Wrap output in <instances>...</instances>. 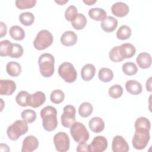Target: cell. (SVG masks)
Returning a JSON list of instances; mask_svg holds the SVG:
<instances>
[{"instance_id": "cell-27", "label": "cell", "mask_w": 152, "mask_h": 152, "mask_svg": "<svg viewBox=\"0 0 152 152\" xmlns=\"http://www.w3.org/2000/svg\"><path fill=\"white\" fill-rule=\"evenodd\" d=\"M30 94L26 91H20L15 97V101L18 104L22 107L29 106Z\"/></svg>"}, {"instance_id": "cell-18", "label": "cell", "mask_w": 152, "mask_h": 152, "mask_svg": "<svg viewBox=\"0 0 152 152\" xmlns=\"http://www.w3.org/2000/svg\"><path fill=\"white\" fill-rule=\"evenodd\" d=\"M119 52L123 59H128L132 58L136 52V49L135 46L128 43H125L122 44L119 48Z\"/></svg>"}, {"instance_id": "cell-46", "label": "cell", "mask_w": 152, "mask_h": 152, "mask_svg": "<svg viewBox=\"0 0 152 152\" xmlns=\"http://www.w3.org/2000/svg\"><path fill=\"white\" fill-rule=\"evenodd\" d=\"M55 2H56V3H57V4H59V5H64L65 4H66V3H67L68 2V0H59V1H55Z\"/></svg>"}, {"instance_id": "cell-3", "label": "cell", "mask_w": 152, "mask_h": 152, "mask_svg": "<svg viewBox=\"0 0 152 152\" xmlns=\"http://www.w3.org/2000/svg\"><path fill=\"white\" fill-rule=\"evenodd\" d=\"M28 129V125L25 120H17L8 127L7 134L10 140L16 141L21 135L26 134Z\"/></svg>"}, {"instance_id": "cell-12", "label": "cell", "mask_w": 152, "mask_h": 152, "mask_svg": "<svg viewBox=\"0 0 152 152\" xmlns=\"http://www.w3.org/2000/svg\"><path fill=\"white\" fill-rule=\"evenodd\" d=\"M39 147V141L33 135H28L23 140L21 148L22 152H31Z\"/></svg>"}, {"instance_id": "cell-37", "label": "cell", "mask_w": 152, "mask_h": 152, "mask_svg": "<svg viewBox=\"0 0 152 152\" xmlns=\"http://www.w3.org/2000/svg\"><path fill=\"white\" fill-rule=\"evenodd\" d=\"M109 95L113 99H118L123 94V88L119 84H115L112 86L108 91Z\"/></svg>"}, {"instance_id": "cell-16", "label": "cell", "mask_w": 152, "mask_h": 152, "mask_svg": "<svg viewBox=\"0 0 152 152\" xmlns=\"http://www.w3.org/2000/svg\"><path fill=\"white\" fill-rule=\"evenodd\" d=\"M102 29L107 33L113 31L118 26V20L112 16H106L100 23Z\"/></svg>"}, {"instance_id": "cell-44", "label": "cell", "mask_w": 152, "mask_h": 152, "mask_svg": "<svg viewBox=\"0 0 152 152\" xmlns=\"http://www.w3.org/2000/svg\"><path fill=\"white\" fill-rule=\"evenodd\" d=\"M151 77H150L146 81V89L148 91H151Z\"/></svg>"}, {"instance_id": "cell-23", "label": "cell", "mask_w": 152, "mask_h": 152, "mask_svg": "<svg viewBox=\"0 0 152 152\" xmlns=\"http://www.w3.org/2000/svg\"><path fill=\"white\" fill-rule=\"evenodd\" d=\"M6 71L11 77H18L21 72V65L15 61H11L6 65Z\"/></svg>"}, {"instance_id": "cell-11", "label": "cell", "mask_w": 152, "mask_h": 152, "mask_svg": "<svg viewBox=\"0 0 152 152\" xmlns=\"http://www.w3.org/2000/svg\"><path fill=\"white\" fill-rule=\"evenodd\" d=\"M129 149L128 142L121 135L114 137L112 143V150L113 152H126Z\"/></svg>"}, {"instance_id": "cell-24", "label": "cell", "mask_w": 152, "mask_h": 152, "mask_svg": "<svg viewBox=\"0 0 152 152\" xmlns=\"http://www.w3.org/2000/svg\"><path fill=\"white\" fill-rule=\"evenodd\" d=\"M88 14L89 17L96 21H102L106 17V12L100 8H92L89 10Z\"/></svg>"}, {"instance_id": "cell-39", "label": "cell", "mask_w": 152, "mask_h": 152, "mask_svg": "<svg viewBox=\"0 0 152 152\" xmlns=\"http://www.w3.org/2000/svg\"><path fill=\"white\" fill-rule=\"evenodd\" d=\"M119 48V46H118L113 47L109 53V56L110 59L114 62H119L124 60L123 58L120 54Z\"/></svg>"}, {"instance_id": "cell-20", "label": "cell", "mask_w": 152, "mask_h": 152, "mask_svg": "<svg viewBox=\"0 0 152 152\" xmlns=\"http://www.w3.org/2000/svg\"><path fill=\"white\" fill-rule=\"evenodd\" d=\"M138 66L142 69H147L151 65V56L147 52L140 53L136 59Z\"/></svg>"}, {"instance_id": "cell-19", "label": "cell", "mask_w": 152, "mask_h": 152, "mask_svg": "<svg viewBox=\"0 0 152 152\" xmlns=\"http://www.w3.org/2000/svg\"><path fill=\"white\" fill-rule=\"evenodd\" d=\"M88 126L92 132L99 133L103 131L105 125L103 120L101 118L95 116L89 121Z\"/></svg>"}, {"instance_id": "cell-41", "label": "cell", "mask_w": 152, "mask_h": 152, "mask_svg": "<svg viewBox=\"0 0 152 152\" xmlns=\"http://www.w3.org/2000/svg\"><path fill=\"white\" fill-rule=\"evenodd\" d=\"M12 43L8 40H4L0 42V55L1 56H8V52Z\"/></svg>"}, {"instance_id": "cell-10", "label": "cell", "mask_w": 152, "mask_h": 152, "mask_svg": "<svg viewBox=\"0 0 152 152\" xmlns=\"http://www.w3.org/2000/svg\"><path fill=\"white\" fill-rule=\"evenodd\" d=\"M107 147V140L103 136H96L88 144L89 151L90 152H103Z\"/></svg>"}, {"instance_id": "cell-7", "label": "cell", "mask_w": 152, "mask_h": 152, "mask_svg": "<svg viewBox=\"0 0 152 152\" xmlns=\"http://www.w3.org/2000/svg\"><path fill=\"white\" fill-rule=\"evenodd\" d=\"M150 131L145 129H135L132 138V145L136 150H142L146 147L150 138Z\"/></svg>"}, {"instance_id": "cell-15", "label": "cell", "mask_w": 152, "mask_h": 152, "mask_svg": "<svg viewBox=\"0 0 152 152\" xmlns=\"http://www.w3.org/2000/svg\"><path fill=\"white\" fill-rule=\"evenodd\" d=\"M46 100L45 94L40 91H36L30 95L29 100V106L33 108H37L41 106Z\"/></svg>"}, {"instance_id": "cell-36", "label": "cell", "mask_w": 152, "mask_h": 152, "mask_svg": "<svg viewBox=\"0 0 152 152\" xmlns=\"http://www.w3.org/2000/svg\"><path fill=\"white\" fill-rule=\"evenodd\" d=\"M16 7L20 10L31 8L35 6L36 0H16L15 2Z\"/></svg>"}, {"instance_id": "cell-29", "label": "cell", "mask_w": 152, "mask_h": 152, "mask_svg": "<svg viewBox=\"0 0 152 152\" xmlns=\"http://www.w3.org/2000/svg\"><path fill=\"white\" fill-rule=\"evenodd\" d=\"M23 48L21 45L18 43H12L10 47L8 56L13 58H18L23 55Z\"/></svg>"}, {"instance_id": "cell-5", "label": "cell", "mask_w": 152, "mask_h": 152, "mask_svg": "<svg viewBox=\"0 0 152 152\" xmlns=\"http://www.w3.org/2000/svg\"><path fill=\"white\" fill-rule=\"evenodd\" d=\"M53 42V37L52 33L47 30H42L37 34L33 45L35 49L41 50L49 47Z\"/></svg>"}, {"instance_id": "cell-1", "label": "cell", "mask_w": 152, "mask_h": 152, "mask_svg": "<svg viewBox=\"0 0 152 152\" xmlns=\"http://www.w3.org/2000/svg\"><path fill=\"white\" fill-rule=\"evenodd\" d=\"M57 110L52 106H47L40 111L43 128L49 132L55 130L58 126Z\"/></svg>"}, {"instance_id": "cell-21", "label": "cell", "mask_w": 152, "mask_h": 152, "mask_svg": "<svg viewBox=\"0 0 152 152\" xmlns=\"http://www.w3.org/2000/svg\"><path fill=\"white\" fill-rule=\"evenodd\" d=\"M96 74V68L94 65L87 64L84 65L81 70V76L84 81H90L93 78Z\"/></svg>"}, {"instance_id": "cell-13", "label": "cell", "mask_w": 152, "mask_h": 152, "mask_svg": "<svg viewBox=\"0 0 152 152\" xmlns=\"http://www.w3.org/2000/svg\"><path fill=\"white\" fill-rule=\"evenodd\" d=\"M16 89L15 83L11 80H0V94L4 96L11 95Z\"/></svg>"}, {"instance_id": "cell-40", "label": "cell", "mask_w": 152, "mask_h": 152, "mask_svg": "<svg viewBox=\"0 0 152 152\" xmlns=\"http://www.w3.org/2000/svg\"><path fill=\"white\" fill-rule=\"evenodd\" d=\"M78 14L77 8L73 5H69L65 11V18L68 21L71 22Z\"/></svg>"}, {"instance_id": "cell-2", "label": "cell", "mask_w": 152, "mask_h": 152, "mask_svg": "<svg viewBox=\"0 0 152 152\" xmlns=\"http://www.w3.org/2000/svg\"><path fill=\"white\" fill-rule=\"evenodd\" d=\"M38 64L41 75L46 78L50 77L55 71V58L48 53L42 54L38 59Z\"/></svg>"}, {"instance_id": "cell-6", "label": "cell", "mask_w": 152, "mask_h": 152, "mask_svg": "<svg viewBox=\"0 0 152 152\" xmlns=\"http://www.w3.org/2000/svg\"><path fill=\"white\" fill-rule=\"evenodd\" d=\"M59 75L66 83H74L77 78V72L74 65L68 62L62 63L58 68Z\"/></svg>"}, {"instance_id": "cell-25", "label": "cell", "mask_w": 152, "mask_h": 152, "mask_svg": "<svg viewBox=\"0 0 152 152\" xmlns=\"http://www.w3.org/2000/svg\"><path fill=\"white\" fill-rule=\"evenodd\" d=\"M9 33L11 37L15 40H22L25 37V31L19 26H12L10 27Z\"/></svg>"}, {"instance_id": "cell-32", "label": "cell", "mask_w": 152, "mask_h": 152, "mask_svg": "<svg viewBox=\"0 0 152 152\" xmlns=\"http://www.w3.org/2000/svg\"><path fill=\"white\" fill-rule=\"evenodd\" d=\"M20 23L26 26L32 25L34 21V15L30 12H24L20 14L19 16Z\"/></svg>"}, {"instance_id": "cell-45", "label": "cell", "mask_w": 152, "mask_h": 152, "mask_svg": "<svg viewBox=\"0 0 152 152\" xmlns=\"http://www.w3.org/2000/svg\"><path fill=\"white\" fill-rule=\"evenodd\" d=\"M97 2L96 0H83V2L87 5H92Z\"/></svg>"}, {"instance_id": "cell-17", "label": "cell", "mask_w": 152, "mask_h": 152, "mask_svg": "<svg viewBox=\"0 0 152 152\" xmlns=\"http://www.w3.org/2000/svg\"><path fill=\"white\" fill-rule=\"evenodd\" d=\"M77 39V35L74 31L68 30L61 35L60 41L65 46H71L76 44Z\"/></svg>"}, {"instance_id": "cell-31", "label": "cell", "mask_w": 152, "mask_h": 152, "mask_svg": "<svg viewBox=\"0 0 152 152\" xmlns=\"http://www.w3.org/2000/svg\"><path fill=\"white\" fill-rule=\"evenodd\" d=\"M131 36V29L126 25H122L116 31V37L120 40H126Z\"/></svg>"}, {"instance_id": "cell-14", "label": "cell", "mask_w": 152, "mask_h": 152, "mask_svg": "<svg viewBox=\"0 0 152 152\" xmlns=\"http://www.w3.org/2000/svg\"><path fill=\"white\" fill-rule=\"evenodd\" d=\"M111 11L114 15L118 17H123L128 14L129 8L128 5L124 2H117L112 5Z\"/></svg>"}, {"instance_id": "cell-42", "label": "cell", "mask_w": 152, "mask_h": 152, "mask_svg": "<svg viewBox=\"0 0 152 152\" xmlns=\"http://www.w3.org/2000/svg\"><path fill=\"white\" fill-rule=\"evenodd\" d=\"M77 151L78 152H88L89 151V148H88V144H86L85 142H81L79 143V144L77 145Z\"/></svg>"}, {"instance_id": "cell-35", "label": "cell", "mask_w": 152, "mask_h": 152, "mask_svg": "<svg viewBox=\"0 0 152 152\" xmlns=\"http://www.w3.org/2000/svg\"><path fill=\"white\" fill-rule=\"evenodd\" d=\"M135 129H145L150 131L151 128V124L150 121L145 117H139L135 122L134 124Z\"/></svg>"}, {"instance_id": "cell-28", "label": "cell", "mask_w": 152, "mask_h": 152, "mask_svg": "<svg viewBox=\"0 0 152 152\" xmlns=\"http://www.w3.org/2000/svg\"><path fill=\"white\" fill-rule=\"evenodd\" d=\"M99 80L104 83L110 82L113 78V73L109 68H102L98 73Z\"/></svg>"}, {"instance_id": "cell-26", "label": "cell", "mask_w": 152, "mask_h": 152, "mask_svg": "<svg viewBox=\"0 0 152 152\" xmlns=\"http://www.w3.org/2000/svg\"><path fill=\"white\" fill-rule=\"evenodd\" d=\"M71 23L75 29L82 30L87 24V18L83 14L78 13Z\"/></svg>"}, {"instance_id": "cell-9", "label": "cell", "mask_w": 152, "mask_h": 152, "mask_svg": "<svg viewBox=\"0 0 152 152\" xmlns=\"http://www.w3.org/2000/svg\"><path fill=\"white\" fill-rule=\"evenodd\" d=\"M53 143L58 151L65 152L69 148V138L65 132L56 133L53 137Z\"/></svg>"}, {"instance_id": "cell-30", "label": "cell", "mask_w": 152, "mask_h": 152, "mask_svg": "<svg viewBox=\"0 0 152 152\" xmlns=\"http://www.w3.org/2000/svg\"><path fill=\"white\" fill-rule=\"evenodd\" d=\"M93 107L89 102H83L78 107L79 115L83 118L88 117L93 112Z\"/></svg>"}, {"instance_id": "cell-38", "label": "cell", "mask_w": 152, "mask_h": 152, "mask_svg": "<svg viewBox=\"0 0 152 152\" xmlns=\"http://www.w3.org/2000/svg\"><path fill=\"white\" fill-rule=\"evenodd\" d=\"M21 116L23 119L30 124L35 121L37 116L34 110L31 109H26L21 112Z\"/></svg>"}, {"instance_id": "cell-34", "label": "cell", "mask_w": 152, "mask_h": 152, "mask_svg": "<svg viewBox=\"0 0 152 152\" xmlns=\"http://www.w3.org/2000/svg\"><path fill=\"white\" fill-rule=\"evenodd\" d=\"M65 98L64 93L60 89L53 90L50 95V101L55 104H59L62 103Z\"/></svg>"}, {"instance_id": "cell-43", "label": "cell", "mask_w": 152, "mask_h": 152, "mask_svg": "<svg viewBox=\"0 0 152 152\" xmlns=\"http://www.w3.org/2000/svg\"><path fill=\"white\" fill-rule=\"evenodd\" d=\"M0 37H2L3 36H5L7 31V26L5 23L2 21L0 22Z\"/></svg>"}, {"instance_id": "cell-33", "label": "cell", "mask_w": 152, "mask_h": 152, "mask_svg": "<svg viewBox=\"0 0 152 152\" xmlns=\"http://www.w3.org/2000/svg\"><path fill=\"white\" fill-rule=\"evenodd\" d=\"M122 69L123 72L126 75H134L136 74L138 71V68L136 64L131 62L124 64Z\"/></svg>"}, {"instance_id": "cell-22", "label": "cell", "mask_w": 152, "mask_h": 152, "mask_svg": "<svg viewBox=\"0 0 152 152\" xmlns=\"http://www.w3.org/2000/svg\"><path fill=\"white\" fill-rule=\"evenodd\" d=\"M126 91L133 95H138L142 92V87L141 84L134 80H130L125 83Z\"/></svg>"}, {"instance_id": "cell-4", "label": "cell", "mask_w": 152, "mask_h": 152, "mask_svg": "<svg viewBox=\"0 0 152 152\" xmlns=\"http://www.w3.org/2000/svg\"><path fill=\"white\" fill-rule=\"evenodd\" d=\"M70 134L74 140L78 144L87 142L89 139V132L81 122H75L70 127Z\"/></svg>"}, {"instance_id": "cell-8", "label": "cell", "mask_w": 152, "mask_h": 152, "mask_svg": "<svg viewBox=\"0 0 152 152\" xmlns=\"http://www.w3.org/2000/svg\"><path fill=\"white\" fill-rule=\"evenodd\" d=\"M75 108L72 105H66L63 108V113L61 116L62 125L65 128H70L75 122Z\"/></svg>"}]
</instances>
